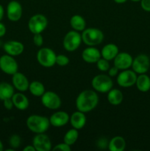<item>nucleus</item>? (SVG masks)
<instances>
[{
	"label": "nucleus",
	"mask_w": 150,
	"mask_h": 151,
	"mask_svg": "<svg viewBox=\"0 0 150 151\" xmlns=\"http://www.w3.org/2000/svg\"><path fill=\"white\" fill-rule=\"evenodd\" d=\"M12 83L13 87L20 92H24L29 89V83L28 78L21 72H17L12 75Z\"/></svg>",
	"instance_id": "nucleus-15"
},
{
	"label": "nucleus",
	"mask_w": 150,
	"mask_h": 151,
	"mask_svg": "<svg viewBox=\"0 0 150 151\" xmlns=\"http://www.w3.org/2000/svg\"><path fill=\"white\" fill-rule=\"evenodd\" d=\"M70 119L69 114L66 111H59L54 112V114L51 115L49 117L50 125L56 128H60L63 127L68 124Z\"/></svg>",
	"instance_id": "nucleus-17"
},
{
	"label": "nucleus",
	"mask_w": 150,
	"mask_h": 151,
	"mask_svg": "<svg viewBox=\"0 0 150 151\" xmlns=\"http://www.w3.org/2000/svg\"><path fill=\"white\" fill-rule=\"evenodd\" d=\"M3 49L6 54L10 55L18 56L22 54L24 50V46L20 41H8L5 42L3 45Z\"/></svg>",
	"instance_id": "nucleus-16"
},
{
	"label": "nucleus",
	"mask_w": 150,
	"mask_h": 151,
	"mask_svg": "<svg viewBox=\"0 0 150 151\" xmlns=\"http://www.w3.org/2000/svg\"><path fill=\"white\" fill-rule=\"evenodd\" d=\"M79 137V133H78V130L75 129V128H71V129L69 130L63 137V142L71 146L72 145L74 144L78 139Z\"/></svg>",
	"instance_id": "nucleus-28"
},
{
	"label": "nucleus",
	"mask_w": 150,
	"mask_h": 151,
	"mask_svg": "<svg viewBox=\"0 0 150 151\" xmlns=\"http://www.w3.org/2000/svg\"><path fill=\"white\" fill-rule=\"evenodd\" d=\"M14 88L13 86L8 83H0V100L4 101L7 99L12 98L15 94Z\"/></svg>",
	"instance_id": "nucleus-24"
},
{
	"label": "nucleus",
	"mask_w": 150,
	"mask_h": 151,
	"mask_svg": "<svg viewBox=\"0 0 150 151\" xmlns=\"http://www.w3.org/2000/svg\"><path fill=\"white\" fill-rule=\"evenodd\" d=\"M70 25L74 30L81 32L86 28V22L80 15H74L70 19Z\"/></svg>",
	"instance_id": "nucleus-26"
},
{
	"label": "nucleus",
	"mask_w": 150,
	"mask_h": 151,
	"mask_svg": "<svg viewBox=\"0 0 150 151\" xmlns=\"http://www.w3.org/2000/svg\"><path fill=\"white\" fill-rule=\"evenodd\" d=\"M4 7L1 4H0V22L2 20L3 17H4Z\"/></svg>",
	"instance_id": "nucleus-39"
},
{
	"label": "nucleus",
	"mask_w": 150,
	"mask_h": 151,
	"mask_svg": "<svg viewBox=\"0 0 150 151\" xmlns=\"http://www.w3.org/2000/svg\"><path fill=\"white\" fill-rule=\"evenodd\" d=\"M57 55L54 50L48 47L41 48L38 51L36 58L38 63L44 67L49 68L56 64Z\"/></svg>",
	"instance_id": "nucleus-5"
},
{
	"label": "nucleus",
	"mask_w": 150,
	"mask_h": 151,
	"mask_svg": "<svg viewBox=\"0 0 150 151\" xmlns=\"http://www.w3.org/2000/svg\"><path fill=\"white\" fill-rule=\"evenodd\" d=\"M107 147L110 151H123L126 147V141L122 137L116 136L110 139Z\"/></svg>",
	"instance_id": "nucleus-22"
},
{
	"label": "nucleus",
	"mask_w": 150,
	"mask_h": 151,
	"mask_svg": "<svg viewBox=\"0 0 150 151\" xmlns=\"http://www.w3.org/2000/svg\"><path fill=\"white\" fill-rule=\"evenodd\" d=\"M81 35L82 41L89 47H96L100 44L104 37L102 31L94 27L85 28Z\"/></svg>",
	"instance_id": "nucleus-3"
},
{
	"label": "nucleus",
	"mask_w": 150,
	"mask_h": 151,
	"mask_svg": "<svg viewBox=\"0 0 150 151\" xmlns=\"http://www.w3.org/2000/svg\"><path fill=\"white\" fill-rule=\"evenodd\" d=\"M6 32H7V29H6L5 25L0 22V38L4 36L6 34Z\"/></svg>",
	"instance_id": "nucleus-37"
},
{
	"label": "nucleus",
	"mask_w": 150,
	"mask_h": 151,
	"mask_svg": "<svg viewBox=\"0 0 150 151\" xmlns=\"http://www.w3.org/2000/svg\"><path fill=\"white\" fill-rule=\"evenodd\" d=\"M141 8L146 12H150V0H141Z\"/></svg>",
	"instance_id": "nucleus-34"
},
{
	"label": "nucleus",
	"mask_w": 150,
	"mask_h": 151,
	"mask_svg": "<svg viewBox=\"0 0 150 151\" xmlns=\"http://www.w3.org/2000/svg\"><path fill=\"white\" fill-rule=\"evenodd\" d=\"M28 129L35 134H43L48 131L50 126L49 119L42 115L32 114L26 119Z\"/></svg>",
	"instance_id": "nucleus-2"
},
{
	"label": "nucleus",
	"mask_w": 150,
	"mask_h": 151,
	"mask_svg": "<svg viewBox=\"0 0 150 151\" xmlns=\"http://www.w3.org/2000/svg\"><path fill=\"white\" fill-rule=\"evenodd\" d=\"M132 69L136 74H146L150 68V59L145 54H140L133 59Z\"/></svg>",
	"instance_id": "nucleus-11"
},
{
	"label": "nucleus",
	"mask_w": 150,
	"mask_h": 151,
	"mask_svg": "<svg viewBox=\"0 0 150 151\" xmlns=\"http://www.w3.org/2000/svg\"><path fill=\"white\" fill-rule=\"evenodd\" d=\"M48 20L44 15L35 14L29 19L28 22V28L32 34L41 33L47 27Z\"/></svg>",
	"instance_id": "nucleus-7"
},
{
	"label": "nucleus",
	"mask_w": 150,
	"mask_h": 151,
	"mask_svg": "<svg viewBox=\"0 0 150 151\" xmlns=\"http://www.w3.org/2000/svg\"><path fill=\"white\" fill-rule=\"evenodd\" d=\"M69 121L74 128L76 130H80L83 128L86 124L87 118L85 113L77 110L71 115Z\"/></svg>",
	"instance_id": "nucleus-19"
},
{
	"label": "nucleus",
	"mask_w": 150,
	"mask_h": 151,
	"mask_svg": "<svg viewBox=\"0 0 150 151\" xmlns=\"http://www.w3.org/2000/svg\"><path fill=\"white\" fill-rule=\"evenodd\" d=\"M52 150H62V151H71V146L65 143L64 142L62 143H59L57 145L54 146L52 148Z\"/></svg>",
	"instance_id": "nucleus-32"
},
{
	"label": "nucleus",
	"mask_w": 150,
	"mask_h": 151,
	"mask_svg": "<svg viewBox=\"0 0 150 151\" xmlns=\"http://www.w3.org/2000/svg\"><path fill=\"white\" fill-rule=\"evenodd\" d=\"M113 1L116 3H117V4H124V3L126 2L127 0H113Z\"/></svg>",
	"instance_id": "nucleus-40"
},
{
	"label": "nucleus",
	"mask_w": 150,
	"mask_h": 151,
	"mask_svg": "<svg viewBox=\"0 0 150 151\" xmlns=\"http://www.w3.org/2000/svg\"><path fill=\"white\" fill-rule=\"evenodd\" d=\"M3 149H4V146H3V144L2 142H1V141L0 140V151H2Z\"/></svg>",
	"instance_id": "nucleus-41"
},
{
	"label": "nucleus",
	"mask_w": 150,
	"mask_h": 151,
	"mask_svg": "<svg viewBox=\"0 0 150 151\" xmlns=\"http://www.w3.org/2000/svg\"><path fill=\"white\" fill-rule=\"evenodd\" d=\"M33 43L36 47H41L44 44V38L41 33L34 34L33 35Z\"/></svg>",
	"instance_id": "nucleus-33"
},
{
	"label": "nucleus",
	"mask_w": 150,
	"mask_h": 151,
	"mask_svg": "<svg viewBox=\"0 0 150 151\" xmlns=\"http://www.w3.org/2000/svg\"><path fill=\"white\" fill-rule=\"evenodd\" d=\"M135 85L140 91L147 92L150 90V78L146 74H141L137 77Z\"/></svg>",
	"instance_id": "nucleus-23"
},
{
	"label": "nucleus",
	"mask_w": 150,
	"mask_h": 151,
	"mask_svg": "<svg viewBox=\"0 0 150 151\" xmlns=\"http://www.w3.org/2000/svg\"><path fill=\"white\" fill-rule=\"evenodd\" d=\"M130 1H134V2H138V1H141V0H130Z\"/></svg>",
	"instance_id": "nucleus-42"
},
{
	"label": "nucleus",
	"mask_w": 150,
	"mask_h": 151,
	"mask_svg": "<svg viewBox=\"0 0 150 151\" xmlns=\"http://www.w3.org/2000/svg\"><path fill=\"white\" fill-rule=\"evenodd\" d=\"M114 66L119 69V70H125L132 66L133 58L127 52H119L114 59Z\"/></svg>",
	"instance_id": "nucleus-14"
},
{
	"label": "nucleus",
	"mask_w": 150,
	"mask_h": 151,
	"mask_svg": "<svg viewBox=\"0 0 150 151\" xmlns=\"http://www.w3.org/2000/svg\"><path fill=\"white\" fill-rule=\"evenodd\" d=\"M11 99L13 100L14 107H16L19 110L24 111L29 107V100L26 97V96L22 93H15Z\"/></svg>",
	"instance_id": "nucleus-21"
},
{
	"label": "nucleus",
	"mask_w": 150,
	"mask_h": 151,
	"mask_svg": "<svg viewBox=\"0 0 150 151\" xmlns=\"http://www.w3.org/2000/svg\"><path fill=\"white\" fill-rule=\"evenodd\" d=\"M107 72H108V75L110 77H111V78L112 77H116L119 74V69L114 66L113 67H110Z\"/></svg>",
	"instance_id": "nucleus-36"
},
{
	"label": "nucleus",
	"mask_w": 150,
	"mask_h": 151,
	"mask_svg": "<svg viewBox=\"0 0 150 151\" xmlns=\"http://www.w3.org/2000/svg\"><path fill=\"white\" fill-rule=\"evenodd\" d=\"M137 74L133 70L125 69L122 70L117 75V83L119 86L123 88H129L135 84L137 80Z\"/></svg>",
	"instance_id": "nucleus-10"
},
{
	"label": "nucleus",
	"mask_w": 150,
	"mask_h": 151,
	"mask_svg": "<svg viewBox=\"0 0 150 151\" xmlns=\"http://www.w3.org/2000/svg\"><path fill=\"white\" fill-rule=\"evenodd\" d=\"M96 66L97 68H98L99 70L101 71V72H107L110 67L109 60H106V59L103 58H101L96 63Z\"/></svg>",
	"instance_id": "nucleus-30"
},
{
	"label": "nucleus",
	"mask_w": 150,
	"mask_h": 151,
	"mask_svg": "<svg viewBox=\"0 0 150 151\" xmlns=\"http://www.w3.org/2000/svg\"><path fill=\"white\" fill-rule=\"evenodd\" d=\"M24 151H36L35 148L34 147V146L32 145H26L24 148L23 149Z\"/></svg>",
	"instance_id": "nucleus-38"
},
{
	"label": "nucleus",
	"mask_w": 150,
	"mask_h": 151,
	"mask_svg": "<svg viewBox=\"0 0 150 151\" xmlns=\"http://www.w3.org/2000/svg\"><path fill=\"white\" fill-rule=\"evenodd\" d=\"M91 85L94 91L104 94L113 88V82L109 75H97L91 81Z\"/></svg>",
	"instance_id": "nucleus-4"
},
{
	"label": "nucleus",
	"mask_w": 150,
	"mask_h": 151,
	"mask_svg": "<svg viewBox=\"0 0 150 151\" xmlns=\"http://www.w3.org/2000/svg\"><path fill=\"white\" fill-rule=\"evenodd\" d=\"M98 103L99 96L94 90H84L79 93L76 99V109L85 114L94 110Z\"/></svg>",
	"instance_id": "nucleus-1"
},
{
	"label": "nucleus",
	"mask_w": 150,
	"mask_h": 151,
	"mask_svg": "<svg viewBox=\"0 0 150 151\" xmlns=\"http://www.w3.org/2000/svg\"><path fill=\"white\" fill-rule=\"evenodd\" d=\"M119 47L115 44H107L103 47L101 50V58L106 59L107 60H112L116 58V56L119 54Z\"/></svg>",
	"instance_id": "nucleus-20"
},
{
	"label": "nucleus",
	"mask_w": 150,
	"mask_h": 151,
	"mask_svg": "<svg viewBox=\"0 0 150 151\" xmlns=\"http://www.w3.org/2000/svg\"><path fill=\"white\" fill-rule=\"evenodd\" d=\"M0 69L7 75H13L19 70V64L13 56L3 55L0 57Z\"/></svg>",
	"instance_id": "nucleus-8"
},
{
	"label": "nucleus",
	"mask_w": 150,
	"mask_h": 151,
	"mask_svg": "<svg viewBox=\"0 0 150 151\" xmlns=\"http://www.w3.org/2000/svg\"><path fill=\"white\" fill-rule=\"evenodd\" d=\"M21 144V138L18 134H13L9 138V145L13 149H17Z\"/></svg>",
	"instance_id": "nucleus-29"
},
{
	"label": "nucleus",
	"mask_w": 150,
	"mask_h": 151,
	"mask_svg": "<svg viewBox=\"0 0 150 151\" xmlns=\"http://www.w3.org/2000/svg\"><path fill=\"white\" fill-rule=\"evenodd\" d=\"M82 58L88 63H96L101 58V51L95 47H89L82 51Z\"/></svg>",
	"instance_id": "nucleus-18"
},
{
	"label": "nucleus",
	"mask_w": 150,
	"mask_h": 151,
	"mask_svg": "<svg viewBox=\"0 0 150 151\" xmlns=\"http://www.w3.org/2000/svg\"><path fill=\"white\" fill-rule=\"evenodd\" d=\"M29 91L35 97H41L45 93V86L40 81H34L29 83Z\"/></svg>",
	"instance_id": "nucleus-27"
},
{
	"label": "nucleus",
	"mask_w": 150,
	"mask_h": 151,
	"mask_svg": "<svg viewBox=\"0 0 150 151\" xmlns=\"http://www.w3.org/2000/svg\"><path fill=\"white\" fill-rule=\"evenodd\" d=\"M32 145L36 151H49L51 149V142L44 133L37 134L32 139Z\"/></svg>",
	"instance_id": "nucleus-12"
},
{
	"label": "nucleus",
	"mask_w": 150,
	"mask_h": 151,
	"mask_svg": "<svg viewBox=\"0 0 150 151\" xmlns=\"http://www.w3.org/2000/svg\"><path fill=\"white\" fill-rule=\"evenodd\" d=\"M69 61H70L69 58L65 55H57L56 57V64L60 66H67L69 63Z\"/></svg>",
	"instance_id": "nucleus-31"
},
{
	"label": "nucleus",
	"mask_w": 150,
	"mask_h": 151,
	"mask_svg": "<svg viewBox=\"0 0 150 151\" xmlns=\"http://www.w3.org/2000/svg\"><path fill=\"white\" fill-rule=\"evenodd\" d=\"M7 16L11 22H16L21 19L23 13V9L20 3L16 0L10 1L7 5Z\"/></svg>",
	"instance_id": "nucleus-13"
},
{
	"label": "nucleus",
	"mask_w": 150,
	"mask_h": 151,
	"mask_svg": "<svg viewBox=\"0 0 150 151\" xmlns=\"http://www.w3.org/2000/svg\"><path fill=\"white\" fill-rule=\"evenodd\" d=\"M107 100L113 106H119L122 103L124 95L118 88H112L107 92Z\"/></svg>",
	"instance_id": "nucleus-25"
},
{
	"label": "nucleus",
	"mask_w": 150,
	"mask_h": 151,
	"mask_svg": "<svg viewBox=\"0 0 150 151\" xmlns=\"http://www.w3.org/2000/svg\"><path fill=\"white\" fill-rule=\"evenodd\" d=\"M3 104H4V107L7 110H11V109L14 107V105H13V100H12L11 98L4 100V101H3Z\"/></svg>",
	"instance_id": "nucleus-35"
},
{
	"label": "nucleus",
	"mask_w": 150,
	"mask_h": 151,
	"mask_svg": "<svg viewBox=\"0 0 150 151\" xmlns=\"http://www.w3.org/2000/svg\"><path fill=\"white\" fill-rule=\"evenodd\" d=\"M41 103L44 107L51 110H57L61 106V99L57 94L51 91H45L41 96Z\"/></svg>",
	"instance_id": "nucleus-9"
},
{
	"label": "nucleus",
	"mask_w": 150,
	"mask_h": 151,
	"mask_svg": "<svg viewBox=\"0 0 150 151\" xmlns=\"http://www.w3.org/2000/svg\"><path fill=\"white\" fill-rule=\"evenodd\" d=\"M82 35L76 30H71L65 35L63 41V45L68 52H74L77 50L82 43Z\"/></svg>",
	"instance_id": "nucleus-6"
}]
</instances>
